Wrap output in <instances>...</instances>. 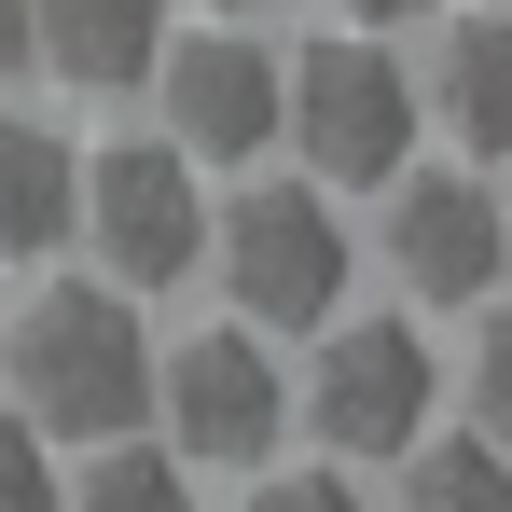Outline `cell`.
Returning <instances> with one entry per match:
<instances>
[{"mask_svg":"<svg viewBox=\"0 0 512 512\" xmlns=\"http://www.w3.org/2000/svg\"><path fill=\"white\" fill-rule=\"evenodd\" d=\"M0 374H14V416L42 429V443H111V429H139V416H153L139 291H111V277L28 291V319L0 333Z\"/></svg>","mask_w":512,"mask_h":512,"instance_id":"6da1fadb","label":"cell"},{"mask_svg":"<svg viewBox=\"0 0 512 512\" xmlns=\"http://www.w3.org/2000/svg\"><path fill=\"white\" fill-rule=\"evenodd\" d=\"M416 70L402 56H374V28H333V42H305L291 70H277V139L305 153L319 180H360V194H388V180L416 167Z\"/></svg>","mask_w":512,"mask_h":512,"instance_id":"7a4b0ae2","label":"cell"},{"mask_svg":"<svg viewBox=\"0 0 512 512\" xmlns=\"http://www.w3.org/2000/svg\"><path fill=\"white\" fill-rule=\"evenodd\" d=\"M208 263L236 291L250 333H319L346 305V222H333V180H250L236 208H208Z\"/></svg>","mask_w":512,"mask_h":512,"instance_id":"3957f363","label":"cell"},{"mask_svg":"<svg viewBox=\"0 0 512 512\" xmlns=\"http://www.w3.org/2000/svg\"><path fill=\"white\" fill-rule=\"evenodd\" d=\"M429 402H443V360H429L416 319H319V360H305V388H291V416L333 443L346 471H374V457H416L429 443Z\"/></svg>","mask_w":512,"mask_h":512,"instance_id":"277c9868","label":"cell"},{"mask_svg":"<svg viewBox=\"0 0 512 512\" xmlns=\"http://www.w3.org/2000/svg\"><path fill=\"white\" fill-rule=\"evenodd\" d=\"M97 250V277L111 291H180L194 263H208V194H194V153L180 139H111V153H84V222H70Z\"/></svg>","mask_w":512,"mask_h":512,"instance_id":"5b68a950","label":"cell"},{"mask_svg":"<svg viewBox=\"0 0 512 512\" xmlns=\"http://www.w3.org/2000/svg\"><path fill=\"white\" fill-rule=\"evenodd\" d=\"M153 416H167L180 471H263L277 429H291V374H277V346L250 319H222V333H194V346L153 360Z\"/></svg>","mask_w":512,"mask_h":512,"instance_id":"8992f818","label":"cell"},{"mask_svg":"<svg viewBox=\"0 0 512 512\" xmlns=\"http://www.w3.org/2000/svg\"><path fill=\"white\" fill-rule=\"evenodd\" d=\"M388 277L416 305H485L512 263H499V194L471 167H402L388 180Z\"/></svg>","mask_w":512,"mask_h":512,"instance_id":"52a82bcc","label":"cell"},{"mask_svg":"<svg viewBox=\"0 0 512 512\" xmlns=\"http://www.w3.org/2000/svg\"><path fill=\"white\" fill-rule=\"evenodd\" d=\"M153 84H167V139L194 153V167H250L263 139H277V56H250V28L167 42Z\"/></svg>","mask_w":512,"mask_h":512,"instance_id":"ba28073f","label":"cell"},{"mask_svg":"<svg viewBox=\"0 0 512 512\" xmlns=\"http://www.w3.org/2000/svg\"><path fill=\"white\" fill-rule=\"evenodd\" d=\"M153 56H167V0H28V70L84 97H125Z\"/></svg>","mask_w":512,"mask_h":512,"instance_id":"9c48e42d","label":"cell"},{"mask_svg":"<svg viewBox=\"0 0 512 512\" xmlns=\"http://www.w3.org/2000/svg\"><path fill=\"white\" fill-rule=\"evenodd\" d=\"M70 222H84V153L14 111V125H0V263H56Z\"/></svg>","mask_w":512,"mask_h":512,"instance_id":"30bf717a","label":"cell"},{"mask_svg":"<svg viewBox=\"0 0 512 512\" xmlns=\"http://www.w3.org/2000/svg\"><path fill=\"white\" fill-rule=\"evenodd\" d=\"M416 111H443V125H457V153H512V14L443 28V70H429Z\"/></svg>","mask_w":512,"mask_h":512,"instance_id":"8fae6325","label":"cell"},{"mask_svg":"<svg viewBox=\"0 0 512 512\" xmlns=\"http://www.w3.org/2000/svg\"><path fill=\"white\" fill-rule=\"evenodd\" d=\"M56 512H208V499H194V471H180L167 443L111 429V443H84V471L56 485Z\"/></svg>","mask_w":512,"mask_h":512,"instance_id":"7c38bea8","label":"cell"},{"mask_svg":"<svg viewBox=\"0 0 512 512\" xmlns=\"http://www.w3.org/2000/svg\"><path fill=\"white\" fill-rule=\"evenodd\" d=\"M402 512H512V457L485 443V429H429L416 457H402Z\"/></svg>","mask_w":512,"mask_h":512,"instance_id":"4fadbf2b","label":"cell"},{"mask_svg":"<svg viewBox=\"0 0 512 512\" xmlns=\"http://www.w3.org/2000/svg\"><path fill=\"white\" fill-rule=\"evenodd\" d=\"M471 429L512 457V305H485V333H471Z\"/></svg>","mask_w":512,"mask_h":512,"instance_id":"5bb4252c","label":"cell"},{"mask_svg":"<svg viewBox=\"0 0 512 512\" xmlns=\"http://www.w3.org/2000/svg\"><path fill=\"white\" fill-rule=\"evenodd\" d=\"M0 512H56V443L28 416H0Z\"/></svg>","mask_w":512,"mask_h":512,"instance_id":"9a60e30c","label":"cell"},{"mask_svg":"<svg viewBox=\"0 0 512 512\" xmlns=\"http://www.w3.org/2000/svg\"><path fill=\"white\" fill-rule=\"evenodd\" d=\"M250 512H374V499H360L346 471H263V485H250Z\"/></svg>","mask_w":512,"mask_h":512,"instance_id":"2e32d148","label":"cell"},{"mask_svg":"<svg viewBox=\"0 0 512 512\" xmlns=\"http://www.w3.org/2000/svg\"><path fill=\"white\" fill-rule=\"evenodd\" d=\"M346 28H416V14H443V0H333Z\"/></svg>","mask_w":512,"mask_h":512,"instance_id":"e0dca14e","label":"cell"},{"mask_svg":"<svg viewBox=\"0 0 512 512\" xmlns=\"http://www.w3.org/2000/svg\"><path fill=\"white\" fill-rule=\"evenodd\" d=\"M0 84H28V0H0Z\"/></svg>","mask_w":512,"mask_h":512,"instance_id":"ac0fdd59","label":"cell"},{"mask_svg":"<svg viewBox=\"0 0 512 512\" xmlns=\"http://www.w3.org/2000/svg\"><path fill=\"white\" fill-rule=\"evenodd\" d=\"M208 14H222V28H250V14H291V0H208Z\"/></svg>","mask_w":512,"mask_h":512,"instance_id":"d6986e66","label":"cell"},{"mask_svg":"<svg viewBox=\"0 0 512 512\" xmlns=\"http://www.w3.org/2000/svg\"><path fill=\"white\" fill-rule=\"evenodd\" d=\"M499 263H512V208H499Z\"/></svg>","mask_w":512,"mask_h":512,"instance_id":"ffe728a7","label":"cell"}]
</instances>
